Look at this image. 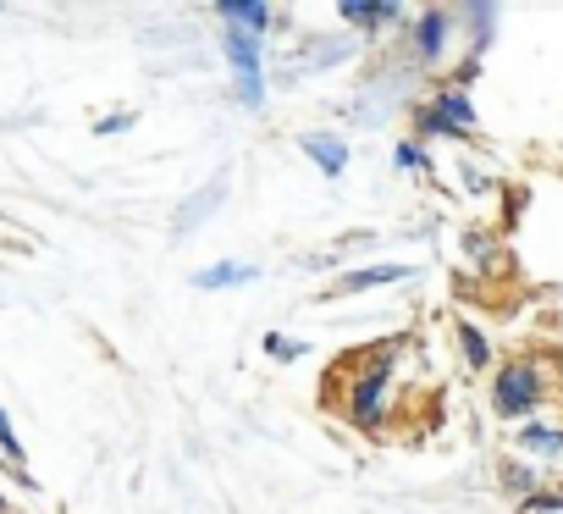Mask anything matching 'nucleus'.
Here are the masks:
<instances>
[{
  "label": "nucleus",
  "mask_w": 563,
  "mask_h": 514,
  "mask_svg": "<svg viewBox=\"0 0 563 514\" xmlns=\"http://www.w3.org/2000/svg\"><path fill=\"white\" fill-rule=\"evenodd\" d=\"M393 365H398V349L393 343H376V360L349 382V420L360 431H382L387 404H393Z\"/></svg>",
  "instance_id": "1"
},
{
  "label": "nucleus",
  "mask_w": 563,
  "mask_h": 514,
  "mask_svg": "<svg viewBox=\"0 0 563 514\" xmlns=\"http://www.w3.org/2000/svg\"><path fill=\"white\" fill-rule=\"evenodd\" d=\"M541 393H547V382H541V365L536 360H503L497 365V382H492V409L503 420H519L525 426L536 415Z\"/></svg>",
  "instance_id": "2"
},
{
  "label": "nucleus",
  "mask_w": 563,
  "mask_h": 514,
  "mask_svg": "<svg viewBox=\"0 0 563 514\" xmlns=\"http://www.w3.org/2000/svg\"><path fill=\"white\" fill-rule=\"evenodd\" d=\"M221 51H227V62H232V73H238V100H243L249 111H260V106H265V73H260V34L227 29Z\"/></svg>",
  "instance_id": "3"
},
{
  "label": "nucleus",
  "mask_w": 563,
  "mask_h": 514,
  "mask_svg": "<svg viewBox=\"0 0 563 514\" xmlns=\"http://www.w3.org/2000/svg\"><path fill=\"white\" fill-rule=\"evenodd\" d=\"M453 23H459V12H420V18H415V56H420L426 67L448 56V45H453Z\"/></svg>",
  "instance_id": "4"
},
{
  "label": "nucleus",
  "mask_w": 563,
  "mask_h": 514,
  "mask_svg": "<svg viewBox=\"0 0 563 514\" xmlns=\"http://www.w3.org/2000/svg\"><path fill=\"white\" fill-rule=\"evenodd\" d=\"M338 18H343L349 29H365V34H382V29L409 23V12H404V7H376V0H343Z\"/></svg>",
  "instance_id": "5"
},
{
  "label": "nucleus",
  "mask_w": 563,
  "mask_h": 514,
  "mask_svg": "<svg viewBox=\"0 0 563 514\" xmlns=\"http://www.w3.org/2000/svg\"><path fill=\"white\" fill-rule=\"evenodd\" d=\"M299 150H305L327 177H343V172H349V139H343V133H305Z\"/></svg>",
  "instance_id": "6"
},
{
  "label": "nucleus",
  "mask_w": 563,
  "mask_h": 514,
  "mask_svg": "<svg viewBox=\"0 0 563 514\" xmlns=\"http://www.w3.org/2000/svg\"><path fill=\"white\" fill-rule=\"evenodd\" d=\"M514 448H519V453H536V459H563V426L525 420V426L514 431Z\"/></svg>",
  "instance_id": "7"
},
{
  "label": "nucleus",
  "mask_w": 563,
  "mask_h": 514,
  "mask_svg": "<svg viewBox=\"0 0 563 514\" xmlns=\"http://www.w3.org/2000/svg\"><path fill=\"white\" fill-rule=\"evenodd\" d=\"M216 18H221L227 29H243V34H265L276 12L265 7V0H221V7H216Z\"/></svg>",
  "instance_id": "8"
},
{
  "label": "nucleus",
  "mask_w": 563,
  "mask_h": 514,
  "mask_svg": "<svg viewBox=\"0 0 563 514\" xmlns=\"http://www.w3.org/2000/svg\"><path fill=\"white\" fill-rule=\"evenodd\" d=\"M221 199H227V177H216V183H205V188H199V194H194V199H188V205L177 210V221H172V232H177V238H188V232H194V227H199V221H205V216H210V210H216Z\"/></svg>",
  "instance_id": "9"
},
{
  "label": "nucleus",
  "mask_w": 563,
  "mask_h": 514,
  "mask_svg": "<svg viewBox=\"0 0 563 514\" xmlns=\"http://www.w3.org/2000/svg\"><path fill=\"white\" fill-rule=\"evenodd\" d=\"M415 277V266H404V261H382V266H360V272H349L338 288L343 294H365V288H387V283H409Z\"/></svg>",
  "instance_id": "10"
},
{
  "label": "nucleus",
  "mask_w": 563,
  "mask_h": 514,
  "mask_svg": "<svg viewBox=\"0 0 563 514\" xmlns=\"http://www.w3.org/2000/svg\"><path fill=\"white\" fill-rule=\"evenodd\" d=\"M254 277H260V266L221 261V266H205V272H194V288H199V294H216V288H243V283H254Z\"/></svg>",
  "instance_id": "11"
},
{
  "label": "nucleus",
  "mask_w": 563,
  "mask_h": 514,
  "mask_svg": "<svg viewBox=\"0 0 563 514\" xmlns=\"http://www.w3.org/2000/svg\"><path fill=\"white\" fill-rule=\"evenodd\" d=\"M459 133H470L475 128V106H470V95H464V84H448V89H437V100H431Z\"/></svg>",
  "instance_id": "12"
},
{
  "label": "nucleus",
  "mask_w": 563,
  "mask_h": 514,
  "mask_svg": "<svg viewBox=\"0 0 563 514\" xmlns=\"http://www.w3.org/2000/svg\"><path fill=\"white\" fill-rule=\"evenodd\" d=\"M459 349H464V365H492V338L475 327V321H459Z\"/></svg>",
  "instance_id": "13"
},
{
  "label": "nucleus",
  "mask_w": 563,
  "mask_h": 514,
  "mask_svg": "<svg viewBox=\"0 0 563 514\" xmlns=\"http://www.w3.org/2000/svg\"><path fill=\"white\" fill-rule=\"evenodd\" d=\"M415 133H420V139H464V133H459V128H453V122L437 111V106H426V111L415 117Z\"/></svg>",
  "instance_id": "14"
},
{
  "label": "nucleus",
  "mask_w": 563,
  "mask_h": 514,
  "mask_svg": "<svg viewBox=\"0 0 563 514\" xmlns=\"http://www.w3.org/2000/svg\"><path fill=\"white\" fill-rule=\"evenodd\" d=\"M503 486H508V492H519V497H536V470L508 459V464H503Z\"/></svg>",
  "instance_id": "15"
},
{
  "label": "nucleus",
  "mask_w": 563,
  "mask_h": 514,
  "mask_svg": "<svg viewBox=\"0 0 563 514\" xmlns=\"http://www.w3.org/2000/svg\"><path fill=\"white\" fill-rule=\"evenodd\" d=\"M305 349H310V343H299V338H282V332H271V338H265V354H271V360H299Z\"/></svg>",
  "instance_id": "16"
},
{
  "label": "nucleus",
  "mask_w": 563,
  "mask_h": 514,
  "mask_svg": "<svg viewBox=\"0 0 563 514\" xmlns=\"http://www.w3.org/2000/svg\"><path fill=\"white\" fill-rule=\"evenodd\" d=\"M0 453H7L18 470H23V442H18V431H12V420H7V409H0Z\"/></svg>",
  "instance_id": "17"
},
{
  "label": "nucleus",
  "mask_w": 563,
  "mask_h": 514,
  "mask_svg": "<svg viewBox=\"0 0 563 514\" xmlns=\"http://www.w3.org/2000/svg\"><path fill=\"white\" fill-rule=\"evenodd\" d=\"M393 155H398V166H409V172H431V161H426V150H420L415 139H404Z\"/></svg>",
  "instance_id": "18"
},
{
  "label": "nucleus",
  "mask_w": 563,
  "mask_h": 514,
  "mask_svg": "<svg viewBox=\"0 0 563 514\" xmlns=\"http://www.w3.org/2000/svg\"><path fill=\"white\" fill-rule=\"evenodd\" d=\"M525 514H563V492H536V497H525Z\"/></svg>",
  "instance_id": "19"
},
{
  "label": "nucleus",
  "mask_w": 563,
  "mask_h": 514,
  "mask_svg": "<svg viewBox=\"0 0 563 514\" xmlns=\"http://www.w3.org/2000/svg\"><path fill=\"white\" fill-rule=\"evenodd\" d=\"M128 128H133V111H117V117H106L95 133H128Z\"/></svg>",
  "instance_id": "20"
},
{
  "label": "nucleus",
  "mask_w": 563,
  "mask_h": 514,
  "mask_svg": "<svg viewBox=\"0 0 563 514\" xmlns=\"http://www.w3.org/2000/svg\"><path fill=\"white\" fill-rule=\"evenodd\" d=\"M0 514H7V497H0Z\"/></svg>",
  "instance_id": "21"
}]
</instances>
